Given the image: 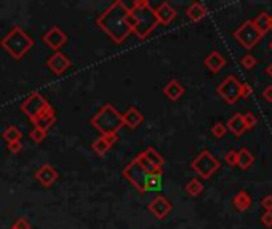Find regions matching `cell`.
<instances>
[{
    "instance_id": "obj_1",
    "label": "cell",
    "mask_w": 272,
    "mask_h": 229,
    "mask_svg": "<svg viewBox=\"0 0 272 229\" xmlns=\"http://www.w3.org/2000/svg\"><path fill=\"white\" fill-rule=\"evenodd\" d=\"M126 3L123 0H115L107 10H103L102 13L97 16L96 24L97 27L103 31L108 35V38L115 42L117 45H121L124 40L129 37V27L124 24V16L127 13Z\"/></svg>"
},
{
    "instance_id": "obj_2",
    "label": "cell",
    "mask_w": 272,
    "mask_h": 229,
    "mask_svg": "<svg viewBox=\"0 0 272 229\" xmlns=\"http://www.w3.org/2000/svg\"><path fill=\"white\" fill-rule=\"evenodd\" d=\"M158 172H163V170L154 169L153 165L145 159V156H143L142 153H138L137 156L123 169V177L136 188L138 193L145 194V193H148V179L153 174H158Z\"/></svg>"
},
{
    "instance_id": "obj_3",
    "label": "cell",
    "mask_w": 272,
    "mask_h": 229,
    "mask_svg": "<svg viewBox=\"0 0 272 229\" xmlns=\"http://www.w3.org/2000/svg\"><path fill=\"white\" fill-rule=\"evenodd\" d=\"M91 126L101 132V135L118 134L121 128H124L123 113H119L112 104H105L91 118Z\"/></svg>"
},
{
    "instance_id": "obj_4",
    "label": "cell",
    "mask_w": 272,
    "mask_h": 229,
    "mask_svg": "<svg viewBox=\"0 0 272 229\" xmlns=\"http://www.w3.org/2000/svg\"><path fill=\"white\" fill-rule=\"evenodd\" d=\"M2 48L13 57V59L19 61L22 59L29 51L34 48V38L19 26H15L11 31L2 38Z\"/></svg>"
},
{
    "instance_id": "obj_5",
    "label": "cell",
    "mask_w": 272,
    "mask_h": 229,
    "mask_svg": "<svg viewBox=\"0 0 272 229\" xmlns=\"http://www.w3.org/2000/svg\"><path fill=\"white\" fill-rule=\"evenodd\" d=\"M129 10L134 13L137 19V27L134 33L140 40H147L150 33L159 26V22L156 19V15H154V8L150 5L148 0H136Z\"/></svg>"
},
{
    "instance_id": "obj_6",
    "label": "cell",
    "mask_w": 272,
    "mask_h": 229,
    "mask_svg": "<svg viewBox=\"0 0 272 229\" xmlns=\"http://www.w3.org/2000/svg\"><path fill=\"white\" fill-rule=\"evenodd\" d=\"M218 169H220V161L209 150L201 151L198 156L193 159V163H191V170L196 172V174L204 180L210 179Z\"/></svg>"
},
{
    "instance_id": "obj_7",
    "label": "cell",
    "mask_w": 272,
    "mask_h": 229,
    "mask_svg": "<svg viewBox=\"0 0 272 229\" xmlns=\"http://www.w3.org/2000/svg\"><path fill=\"white\" fill-rule=\"evenodd\" d=\"M233 35H234V38L237 40V42H239L242 47H244L245 49H248V51L256 47L263 38L261 32L255 27L253 21H245L239 29H236Z\"/></svg>"
},
{
    "instance_id": "obj_8",
    "label": "cell",
    "mask_w": 272,
    "mask_h": 229,
    "mask_svg": "<svg viewBox=\"0 0 272 229\" xmlns=\"http://www.w3.org/2000/svg\"><path fill=\"white\" fill-rule=\"evenodd\" d=\"M51 104L48 100L45 99V96H42L40 93H31L24 100L21 102V105H19V108H21V112L26 114V116L31 119L34 118H37L40 113H42L43 110H46V108H48Z\"/></svg>"
},
{
    "instance_id": "obj_9",
    "label": "cell",
    "mask_w": 272,
    "mask_h": 229,
    "mask_svg": "<svg viewBox=\"0 0 272 229\" xmlns=\"http://www.w3.org/2000/svg\"><path fill=\"white\" fill-rule=\"evenodd\" d=\"M240 86H242V83L239 82V80H237L234 75H229L218 84L217 94L221 97L226 104L233 105L240 99Z\"/></svg>"
},
{
    "instance_id": "obj_10",
    "label": "cell",
    "mask_w": 272,
    "mask_h": 229,
    "mask_svg": "<svg viewBox=\"0 0 272 229\" xmlns=\"http://www.w3.org/2000/svg\"><path fill=\"white\" fill-rule=\"evenodd\" d=\"M67 33L62 31V29L59 26H53L51 29H48V31L45 32L43 35V42L48 48H51L53 51H59L64 45L67 43Z\"/></svg>"
},
{
    "instance_id": "obj_11",
    "label": "cell",
    "mask_w": 272,
    "mask_h": 229,
    "mask_svg": "<svg viewBox=\"0 0 272 229\" xmlns=\"http://www.w3.org/2000/svg\"><path fill=\"white\" fill-rule=\"evenodd\" d=\"M148 210H150V213H153L154 218L164 220L166 216L170 213L172 202L166 196H161V194H159V196H156V197H153L152 200H150Z\"/></svg>"
},
{
    "instance_id": "obj_12",
    "label": "cell",
    "mask_w": 272,
    "mask_h": 229,
    "mask_svg": "<svg viewBox=\"0 0 272 229\" xmlns=\"http://www.w3.org/2000/svg\"><path fill=\"white\" fill-rule=\"evenodd\" d=\"M46 67H48L54 75L61 77L72 67V61L64 53H61V51H56V53L46 61Z\"/></svg>"
},
{
    "instance_id": "obj_13",
    "label": "cell",
    "mask_w": 272,
    "mask_h": 229,
    "mask_svg": "<svg viewBox=\"0 0 272 229\" xmlns=\"http://www.w3.org/2000/svg\"><path fill=\"white\" fill-rule=\"evenodd\" d=\"M57 179H59V172H57L54 165H51V164H43L42 167L35 172V180L45 188L53 186L57 181Z\"/></svg>"
},
{
    "instance_id": "obj_14",
    "label": "cell",
    "mask_w": 272,
    "mask_h": 229,
    "mask_svg": "<svg viewBox=\"0 0 272 229\" xmlns=\"http://www.w3.org/2000/svg\"><path fill=\"white\" fill-rule=\"evenodd\" d=\"M56 119H57L56 110L50 105L46 110H43L42 113H40L37 118L32 119V124H34V128H38V129L46 131V132H48V131L54 126Z\"/></svg>"
},
{
    "instance_id": "obj_15",
    "label": "cell",
    "mask_w": 272,
    "mask_h": 229,
    "mask_svg": "<svg viewBox=\"0 0 272 229\" xmlns=\"http://www.w3.org/2000/svg\"><path fill=\"white\" fill-rule=\"evenodd\" d=\"M118 140V134H113V135H101L97 137V139L92 142V151H94L97 156H105L108 153V150L112 148L115 143Z\"/></svg>"
},
{
    "instance_id": "obj_16",
    "label": "cell",
    "mask_w": 272,
    "mask_h": 229,
    "mask_svg": "<svg viewBox=\"0 0 272 229\" xmlns=\"http://www.w3.org/2000/svg\"><path fill=\"white\" fill-rule=\"evenodd\" d=\"M154 15H156V19H158L159 24L169 26L170 22L177 18V10L173 8L169 2H163L158 8H154Z\"/></svg>"
},
{
    "instance_id": "obj_17",
    "label": "cell",
    "mask_w": 272,
    "mask_h": 229,
    "mask_svg": "<svg viewBox=\"0 0 272 229\" xmlns=\"http://www.w3.org/2000/svg\"><path fill=\"white\" fill-rule=\"evenodd\" d=\"M143 123V113L137 107H129L123 113V124L129 129H137Z\"/></svg>"
},
{
    "instance_id": "obj_18",
    "label": "cell",
    "mask_w": 272,
    "mask_h": 229,
    "mask_svg": "<svg viewBox=\"0 0 272 229\" xmlns=\"http://www.w3.org/2000/svg\"><path fill=\"white\" fill-rule=\"evenodd\" d=\"M163 91H164V96H166L169 100H172V102L178 100V99H180V97L185 94L183 84H182L180 82H178V80H170V82L164 86Z\"/></svg>"
},
{
    "instance_id": "obj_19",
    "label": "cell",
    "mask_w": 272,
    "mask_h": 229,
    "mask_svg": "<svg viewBox=\"0 0 272 229\" xmlns=\"http://www.w3.org/2000/svg\"><path fill=\"white\" fill-rule=\"evenodd\" d=\"M204 64L212 73H218L224 65H226V59H224V57L220 54L218 51H212V53L205 57Z\"/></svg>"
},
{
    "instance_id": "obj_20",
    "label": "cell",
    "mask_w": 272,
    "mask_h": 229,
    "mask_svg": "<svg viewBox=\"0 0 272 229\" xmlns=\"http://www.w3.org/2000/svg\"><path fill=\"white\" fill-rule=\"evenodd\" d=\"M226 129L236 137H240L242 134L245 132L247 129H245V124H244V118H242L240 113H236V114H233V116L228 119Z\"/></svg>"
},
{
    "instance_id": "obj_21",
    "label": "cell",
    "mask_w": 272,
    "mask_h": 229,
    "mask_svg": "<svg viewBox=\"0 0 272 229\" xmlns=\"http://www.w3.org/2000/svg\"><path fill=\"white\" fill-rule=\"evenodd\" d=\"M253 21L255 27L258 29L259 32H261V35L264 37L266 33L269 31H272V19H271V15L266 13V11H261V13H258V16Z\"/></svg>"
},
{
    "instance_id": "obj_22",
    "label": "cell",
    "mask_w": 272,
    "mask_h": 229,
    "mask_svg": "<svg viewBox=\"0 0 272 229\" xmlns=\"http://www.w3.org/2000/svg\"><path fill=\"white\" fill-rule=\"evenodd\" d=\"M142 154L145 156V159L153 165L154 169L158 170H163V165H164V158L161 156V153L158 150H154L153 147H148L145 150L142 151Z\"/></svg>"
},
{
    "instance_id": "obj_23",
    "label": "cell",
    "mask_w": 272,
    "mask_h": 229,
    "mask_svg": "<svg viewBox=\"0 0 272 229\" xmlns=\"http://www.w3.org/2000/svg\"><path fill=\"white\" fill-rule=\"evenodd\" d=\"M187 16L194 22L198 21H202L207 16V8L204 7V3L201 2H193L189 5V7L187 8Z\"/></svg>"
},
{
    "instance_id": "obj_24",
    "label": "cell",
    "mask_w": 272,
    "mask_h": 229,
    "mask_svg": "<svg viewBox=\"0 0 272 229\" xmlns=\"http://www.w3.org/2000/svg\"><path fill=\"white\" fill-rule=\"evenodd\" d=\"M255 163V156L253 153L248 150V148H240L237 151V167L242 170H248Z\"/></svg>"
},
{
    "instance_id": "obj_25",
    "label": "cell",
    "mask_w": 272,
    "mask_h": 229,
    "mask_svg": "<svg viewBox=\"0 0 272 229\" xmlns=\"http://www.w3.org/2000/svg\"><path fill=\"white\" fill-rule=\"evenodd\" d=\"M233 204L239 212H245L252 207V196L247 191H239L233 197Z\"/></svg>"
},
{
    "instance_id": "obj_26",
    "label": "cell",
    "mask_w": 272,
    "mask_h": 229,
    "mask_svg": "<svg viewBox=\"0 0 272 229\" xmlns=\"http://www.w3.org/2000/svg\"><path fill=\"white\" fill-rule=\"evenodd\" d=\"M2 139L7 142V145L13 142H19L22 139V131L19 128H16V126H7L2 132Z\"/></svg>"
},
{
    "instance_id": "obj_27",
    "label": "cell",
    "mask_w": 272,
    "mask_h": 229,
    "mask_svg": "<svg viewBox=\"0 0 272 229\" xmlns=\"http://www.w3.org/2000/svg\"><path fill=\"white\" fill-rule=\"evenodd\" d=\"M185 191H187L191 197H198L202 194V191H204V185H202V181L199 179H191L187 186H185Z\"/></svg>"
},
{
    "instance_id": "obj_28",
    "label": "cell",
    "mask_w": 272,
    "mask_h": 229,
    "mask_svg": "<svg viewBox=\"0 0 272 229\" xmlns=\"http://www.w3.org/2000/svg\"><path fill=\"white\" fill-rule=\"evenodd\" d=\"M256 64H258V61H256V57H255L253 54L247 53L245 56H242L240 65H242V68H245V70H252V68L256 67Z\"/></svg>"
},
{
    "instance_id": "obj_29",
    "label": "cell",
    "mask_w": 272,
    "mask_h": 229,
    "mask_svg": "<svg viewBox=\"0 0 272 229\" xmlns=\"http://www.w3.org/2000/svg\"><path fill=\"white\" fill-rule=\"evenodd\" d=\"M46 135H48V132H46V131L38 129V128H34V129L31 131V132H29V137H31V140L35 142V143H42L43 140H46Z\"/></svg>"
},
{
    "instance_id": "obj_30",
    "label": "cell",
    "mask_w": 272,
    "mask_h": 229,
    "mask_svg": "<svg viewBox=\"0 0 272 229\" xmlns=\"http://www.w3.org/2000/svg\"><path fill=\"white\" fill-rule=\"evenodd\" d=\"M242 118H244V124H245V129H253L255 126L258 124V118L256 114L252 113V112H247L242 114Z\"/></svg>"
},
{
    "instance_id": "obj_31",
    "label": "cell",
    "mask_w": 272,
    "mask_h": 229,
    "mask_svg": "<svg viewBox=\"0 0 272 229\" xmlns=\"http://www.w3.org/2000/svg\"><path fill=\"white\" fill-rule=\"evenodd\" d=\"M228 129H226V124L223 123H215L212 126V135L217 137V139H223L224 135H226Z\"/></svg>"
},
{
    "instance_id": "obj_32",
    "label": "cell",
    "mask_w": 272,
    "mask_h": 229,
    "mask_svg": "<svg viewBox=\"0 0 272 229\" xmlns=\"http://www.w3.org/2000/svg\"><path fill=\"white\" fill-rule=\"evenodd\" d=\"M124 24L129 27V31L131 32H134L136 31V27H137V19H136V16L134 13H132L131 10H127V13L124 16Z\"/></svg>"
},
{
    "instance_id": "obj_33",
    "label": "cell",
    "mask_w": 272,
    "mask_h": 229,
    "mask_svg": "<svg viewBox=\"0 0 272 229\" xmlns=\"http://www.w3.org/2000/svg\"><path fill=\"white\" fill-rule=\"evenodd\" d=\"M224 161H226V164L231 165V167H236V165H237V151L236 150H229L226 153V156H224Z\"/></svg>"
},
{
    "instance_id": "obj_34",
    "label": "cell",
    "mask_w": 272,
    "mask_h": 229,
    "mask_svg": "<svg viewBox=\"0 0 272 229\" xmlns=\"http://www.w3.org/2000/svg\"><path fill=\"white\" fill-rule=\"evenodd\" d=\"M13 228L15 229H31V223H29V220L24 218V216H19V218L13 223Z\"/></svg>"
},
{
    "instance_id": "obj_35",
    "label": "cell",
    "mask_w": 272,
    "mask_h": 229,
    "mask_svg": "<svg viewBox=\"0 0 272 229\" xmlns=\"http://www.w3.org/2000/svg\"><path fill=\"white\" fill-rule=\"evenodd\" d=\"M7 148H8V151L11 153V154H19L21 151H22V142L19 140V142H13V143H8L7 145Z\"/></svg>"
},
{
    "instance_id": "obj_36",
    "label": "cell",
    "mask_w": 272,
    "mask_h": 229,
    "mask_svg": "<svg viewBox=\"0 0 272 229\" xmlns=\"http://www.w3.org/2000/svg\"><path fill=\"white\" fill-rule=\"evenodd\" d=\"M252 93H253L252 86L248 83H242V86H240V97L242 99H248V97L252 96Z\"/></svg>"
},
{
    "instance_id": "obj_37",
    "label": "cell",
    "mask_w": 272,
    "mask_h": 229,
    "mask_svg": "<svg viewBox=\"0 0 272 229\" xmlns=\"http://www.w3.org/2000/svg\"><path fill=\"white\" fill-rule=\"evenodd\" d=\"M261 205L266 212H272V194H268V196H264L261 200Z\"/></svg>"
},
{
    "instance_id": "obj_38",
    "label": "cell",
    "mask_w": 272,
    "mask_h": 229,
    "mask_svg": "<svg viewBox=\"0 0 272 229\" xmlns=\"http://www.w3.org/2000/svg\"><path fill=\"white\" fill-rule=\"evenodd\" d=\"M261 223L266 228H272V212H264L261 215Z\"/></svg>"
},
{
    "instance_id": "obj_39",
    "label": "cell",
    "mask_w": 272,
    "mask_h": 229,
    "mask_svg": "<svg viewBox=\"0 0 272 229\" xmlns=\"http://www.w3.org/2000/svg\"><path fill=\"white\" fill-rule=\"evenodd\" d=\"M263 97L268 102H271L272 104V84H269V86H266L264 88V91H263Z\"/></svg>"
},
{
    "instance_id": "obj_40",
    "label": "cell",
    "mask_w": 272,
    "mask_h": 229,
    "mask_svg": "<svg viewBox=\"0 0 272 229\" xmlns=\"http://www.w3.org/2000/svg\"><path fill=\"white\" fill-rule=\"evenodd\" d=\"M266 73H268V77L272 78V62H271V64H268V67H266Z\"/></svg>"
},
{
    "instance_id": "obj_41",
    "label": "cell",
    "mask_w": 272,
    "mask_h": 229,
    "mask_svg": "<svg viewBox=\"0 0 272 229\" xmlns=\"http://www.w3.org/2000/svg\"><path fill=\"white\" fill-rule=\"evenodd\" d=\"M269 48H271V51H272V40H271V43H269Z\"/></svg>"
},
{
    "instance_id": "obj_42",
    "label": "cell",
    "mask_w": 272,
    "mask_h": 229,
    "mask_svg": "<svg viewBox=\"0 0 272 229\" xmlns=\"http://www.w3.org/2000/svg\"><path fill=\"white\" fill-rule=\"evenodd\" d=\"M10 229H15V228H13V226H11V228H10Z\"/></svg>"
},
{
    "instance_id": "obj_43",
    "label": "cell",
    "mask_w": 272,
    "mask_h": 229,
    "mask_svg": "<svg viewBox=\"0 0 272 229\" xmlns=\"http://www.w3.org/2000/svg\"><path fill=\"white\" fill-rule=\"evenodd\" d=\"M271 19H272V15H271Z\"/></svg>"
}]
</instances>
